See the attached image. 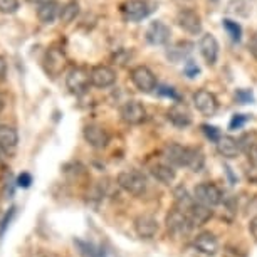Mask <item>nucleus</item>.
<instances>
[{
    "label": "nucleus",
    "instance_id": "obj_1",
    "mask_svg": "<svg viewBox=\"0 0 257 257\" xmlns=\"http://www.w3.org/2000/svg\"><path fill=\"white\" fill-rule=\"evenodd\" d=\"M116 183H118L119 188H123L124 192L132 193V195L138 197L147 190V178H145L142 173L137 172V170H126V172H121L118 178H116Z\"/></svg>",
    "mask_w": 257,
    "mask_h": 257
},
{
    "label": "nucleus",
    "instance_id": "obj_2",
    "mask_svg": "<svg viewBox=\"0 0 257 257\" xmlns=\"http://www.w3.org/2000/svg\"><path fill=\"white\" fill-rule=\"evenodd\" d=\"M193 200L200 203V205L213 208L222 202V192L215 183L203 182L200 185H197L195 190H193Z\"/></svg>",
    "mask_w": 257,
    "mask_h": 257
},
{
    "label": "nucleus",
    "instance_id": "obj_3",
    "mask_svg": "<svg viewBox=\"0 0 257 257\" xmlns=\"http://www.w3.org/2000/svg\"><path fill=\"white\" fill-rule=\"evenodd\" d=\"M89 84H91V79H89L88 69L79 67V66L71 67L66 76V86L72 94H76V96L84 94L86 91H88Z\"/></svg>",
    "mask_w": 257,
    "mask_h": 257
},
{
    "label": "nucleus",
    "instance_id": "obj_4",
    "mask_svg": "<svg viewBox=\"0 0 257 257\" xmlns=\"http://www.w3.org/2000/svg\"><path fill=\"white\" fill-rule=\"evenodd\" d=\"M130 77H132V82L135 84V88L142 93H152L158 88L157 77H155L153 71L147 66H137L133 67L132 72H130Z\"/></svg>",
    "mask_w": 257,
    "mask_h": 257
},
{
    "label": "nucleus",
    "instance_id": "obj_5",
    "mask_svg": "<svg viewBox=\"0 0 257 257\" xmlns=\"http://www.w3.org/2000/svg\"><path fill=\"white\" fill-rule=\"evenodd\" d=\"M155 11L152 4H148L147 0H126L121 6V14L126 21L130 22H140L143 19H147L150 14Z\"/></svg>",
    "mask_w": 257,
    "mask_h": 257
},
{
    "label": "nucleus",
    "instance_id": "obj_6",
    "mask_svg": "<svg viewBox=\"0 0 257 257\" xmlns=\"http://www.w3.org/2000/svg\"><path fill=\"white\" fill-rule=\"evenodd\" d=\"M167 229L172 235L183 237L193 229V225L185 212L178 210V208H173L167 215Z\"/></svg>",
    "mask_w": 257,
    "mask_h": 257
},
{
    "label": "nucleus",
    "instance_id": "obj_7",
    "mask_svg": "<svg viewBox=\"0 0 257 257\" xmlns=\"http://www.w3.org/2000/svg\"><path fill=\"white\" fill-rule=\"evenodd\" d=\"M177 26L190 36H198L202 32V17L192 9H182L175 17Z\"/></svg>",
    "mask_w": 257,
    "mask_h": 257
},
{
    "label": "nucleus",
    "instance_id": "obj_8",
    "mask_svg": "<svg viewBox=\"0 0 257 257\" xmlns=\"http://www.w3.org/2000/svg\"><path fill=\"white\" fill-rule=\"evenodd\" d=\"M145 37H147L148 44L152 46H167L170 37H172V31L163 21H153L150 22Z\"/></svg>",
    "mask_w": 257,
    "mask_h": 257
},
{
    "label": "nucleus",
    "instance_id": "obj_9",
    "mask_svg": "<svg viewBox=\"0 0 257 257\" xmlns=\"http://www.w3.org/2000/svg\"><path fill=\"white\" fill-rule=\"evenodd\" d=\"M193 104L198 113H202L203 116H213L219 111V101H217L215 94L207 89H198L193 94Z\"/></svg>",
    "mask_w": 257,
    "mask_h": 257
},
{
    "label": "nucleus",
    "instance_id": "obj_10",
    "mask_svg": "<svg viewBox=\"0 0 257 257\" xmlns=\"http://www.w3.org/2000/svg\"><path fill=\"white\" fill-rule=\"evenodd\" d=\"M121 119L124 121L126 124H142L145 119H147V109L145 106L140 103V101H126V103L121 106Z\"/></svg>",
    "mask_w": 257,
    "mask_h": 257
},
{
    "label": "nucleus",
    "instance_id": "obj_11",
    "mask_svg": "<svg viewBox=\"0 0 257 257\" xmlns=\"http://www.w3.org/2000/svg\"><path fill=\"white\" fill-rule=\"evenodd\" d=\"M89 79H91V84H93L94 88L104 89V88L113 86L116 82V72H114L113 67L99 64V66L91 67Z\"/></svg>",
    "mask_w": 257,
    "mask_h": 257
},
{
    "label": "nucleus",
    "instance_id": "obj_12",
    "mask_svg": "<svg viewBox=\"0 0 257 257\" xmlns=\"http://www.w3.org/2000/svg\"><path fill=\"white\" fill-rule=\"evenodd\" d=\"M192 148L182 147L178 143H170L165 147L163 155L167 158V162L172 167H188V160H190Z\"/></svg>",
    "mask_w": 257,
    "mask_h": 257
},
{
    "label": "nucleus",
    "instance_id": "obj_13",
    "mask_svg": "<svg viewBox=\"0 0 257 257\" xmlns=\"http://www.w3.org/2000/svg\"><path fill=\"white\" fill-rule=\"evenodd\" d=\"M219 41L213 34H203L198 41V51L208 66H215L217 59H219Z\"/></svg>",
    "mask_w": 257,
    "mask_h": 257
},
{
    "label": "nucleus",
    "instance_id": "obj_14",
    "mask_svg": "<svg viewBox=\"0 0 257 257\" xmlns=\"http://www.w3.org/2000/svg\"><path fill=\"white\" fill-rule=\"evenodd\" d=\"M82 135H84V140L93 148H98V150L104 148L106 145L109 143L108 132H106L103 126H99V124H88L84 128V132H82Z\"/></svg>",
    "mask_w": 257,
    "mask_h": 257
},
{
    "label": "nucleus",
    "instance_id": "obj_15",
    "mask_svg": "<svg viewBox=\"0 0 257 257\" xmlns=\"http://www.w3.org/2000/svg\"><path fill=\"white\" fill-rule=\"evenodd\" d=\"M135 232H137L138 237L142 239H152V237L157 235L158 232V222L153 215H138L135 219Z\"/></svg>",
    "mask_w": 257,
    "mask_h": 257
},
{
    "label": "nucleus",
    "instance_id": "obj_16",
    "mask_svg": "<svg viewBox=\"0 0 257 257\" xmlns=\"http://www.w3.org/2000/svg\"><path fill=\"white\" fill-rule=\"evenodd\" d=\"M44 64H46V71L49 72L52 77L59 76L66 67V56L64 52L61 49H56L52 47L46 52V59H44Z\"/></svg>",
    "mask_w": 257,
    "mask_h": 257
},
{
    "label": "nucleus",
    "instance_id": "obj_17",
    "mask_svg": "<svg viewBox=\"0 0 257 257\" xmlns=\"http://www.w3.org/2000/svg\"><path fill=\"white\" fill-rule=\"evenodd\" d=\"M167 118L173 126L177 128H187V126L192 124V113L188 111L185 104L177 103L173 104L172 108L167 111Z\"/></svg>",
    "mask_w": 257,
    "mask_h": 257
},
{
    "label": "nucleus",
    "instance_id": "obj_18",
    "mask_svg": "<svg viewBox=\"0 0 257 257\" xmlns=\"http://www.w3.org/2000/svg\"><path fill=\"white\" fill-rule=\"evenodd\" d=\"M193 245L195 249L203 255H215L219 252V240L217 237L210 234V232H202L195 237L193 240Z\"/></svg>",
    "mask_w": 257,
    "mask_h": 257
},
{
    "label": "nucleus",
    "instance_id": "obj_19",
    "mask_svg": "<svg viewBox=\"0 0 257 257\" xmlns=\"http://www.w3.org/2000/svg\"><path fill=\"white\" fill-rule=\"evenodd\" d=\"M61 7L56 0H47V2L37 6V19L42 24H54V21L59 17Z\"/></svg>",
    "mask_w": 257,
    "mask_h": 257
},
{
    "label": "nucleus",
    "instance_id": "obj_20",
    "mask_svg": "<svg viewBox=\"0 0 257 257\" xmlns=\"http://www.w3.org/2000/svg\"><path fill=\"white\" fill-rule=\"evenodd\" d=\"M193 51V44L188 41H178L175 42L172 47H168L167 51V57L172 62H180V61H185L190 52Z\"/></svg>",
    "mask_w": 257,
    "mask_h": 257
},
{
    "label": "nucleus",
    "instance_id": "obj_21",
    "mask_svg": "<svg viewBox=\"0 0 257 257\" xmlns=\"http://www.w3.org/2000/svg\"><path fill=\"white\" fill-rule=\"evenodd\" d=\"M187 217L190 219L192 225L193 227H198V225H203L207 224L208 220H210L212 217V210L205 205H200V203H193L190 210L187 212Z\"/></svg>",
    "mask_w": 257,
    "mask_h": 257
},
{
    "label": "nucleus",
    "instance_id": "obj_22",
    "mask_svg": "<svg viewBox=\"0 0 257 257\" xmlns=\"http://www.w3.org/2000/svg\"><path fill=\"white\" fill-rule=\"evenodd\" d=\"M217 152H219L224 158H235L240 152L239 140L232 137H222L217 142Z\"/></svg>",
    "mask_w": 257,
    "mask_h": 257
},
{
    "label": "nucleus",
    "instance_id": "obj_23",
    "mask_svg": "<svg viewBox=\"0 0 257 257\" xmlns=\"http://www.w3.org/2000/svg\"><path fill=\"white\" fill-rule=\"evenodd\" d=\"M19 143V135L12 126L9 124H0V148L4 152L16 148Z\"/></svg>",
    "mask_w": 257,
    "mask_h": 257
},
{
    "label": "nucleus",
    "instance_id": "obj_24",
    "mask_svg": "<svg viewBox=\"0 0 257 257\" xmlns=\"http://www.w3.org/2000/svg\"><path fill=\"white\" fill-rule=\"evenodd\" d=\"M152 175L157 178L160 183L163 185H170L173 180H175V170H173L172 165L167 163H158L152 167Z\"/></svg>",
    "mask_w": 257,
    "mask_h": 257
},
{
    "label": "nucleus",
    "instance_id": "obj_25",
    "mask_svg": "<svg viewBox=\"0 0 257 257\" xmlns=\"http://www.w3.org/2000/svg\"><path fill=\"white\" fill-rule=\"evenodd\" d=\"M173 197H175V208H178V210L182 212H188L192 208V205L195 203V200L190 197V193L187 192V188L180 185L175 188V192H173Z\"/></svg>",
    "mask_w": 257,
    "mask_h": 257
},
{
    "label": "nucleus",
    "instance_id": "obj_26",
    "mask_svg": "<svg viewBox=\"0 0 257 257\" xmlns=\"http://www.w3.org/2000/svg\"><path fill=\"white\" fill-rule=\"evenodd\" d=\"M250 11V4L247 0H230L227 4V12L235 17H249Z\"/></svg>",
    "mask_w": 257,
    "mask_h": 257
},
{
    "label": "nucleus",
    "instance_id": "obj_27",
    "mask_svg": "<svg viewBox=\"0 0 257 257\" xmlns=\"http://www.w3.org/2000/svg\"><path fill=\"white\" fill-rule=\"evenodd\" d=\"M77 16H79V4H77L76 0H71V2H67L61 7V12H59L61 22L69 24L74 21Z\"/></svg>",
    "mask_w": 257,
    "mask_h": 257
},
{
    "label": "nucleus",
    "instance_id": "obj_28",
    "mask_svg": "<svg viewBox=\"0 0 257 257\" xmlns=\"http://www.w3.org/2000/svg\"><path fill=\"white\" fill-rule=\"evenodd\" d=\"M222 27L225 29V32L229 34V37L232 39L234 42H240L242 39V26L239 22H235L234 19H222Z\"/></svg>",
    "mask_w": 257,
    "mask_h": 257
},
{
    "label": "nucleus",
    "instance_id": "obj_29",
    "mask_svg": "<svg viewBox=\"0 0 257 257\" xmlns=\"http://www.w3.org/2000/svg\"><path fill=\"white\" fill-rule=\"evenodd\" d=\"M74 244L79 247V252L84 257H103V250L98 249L96 245L89 244V242H82V240H74Z\"/></svg>",
    "mask_w": 257,
    "mask_h": 257
},
{
    "label": "nucleus",
    "instance_id": "obj_30",
    "mask_svg": "<svg viewBox=\"0 0 257 257\" xmlns=\"http://www.w3.org/2000/svg\"><path fill=\"white\" fill-rule=\"evenodd\" d=\"M203 165H205V157H203V153L200 150L197 148H192V153H190V162H188V167L192 172H200L203 168Z\"/></svg>",
    "mask_w": 257,
    "mask_h": 257
},
{
    "label": "nucleus",
    "instance_id": "obj_31",
    "mask_svg": "<svg viewBox=\"0 0 257 257\" xmlns=\"http://www.w3.org/2000/svg\"><path fill=\"white\" fill-rule=\"evenodd\" d=\"M202 128V132H203V135L210 140V142H213V143H217L219 140L222 138V133H220V130L217 128V126H212V124H202L200 126Z\"/></svg>",
    "mask_w": 257,
    "mask_h": 257
},
{
    "label": "nucleus",
    "instance_id": "obj_32",
    "mask_svg": "<svg viewBox=\"0 0 257 257\" xmlns=\"http://www.w3.org/2000/svg\"><path fill=\"white\" fill-rule=\"evenodd\" d=\"M235 101L239 104H252L255 101L254 93L250 89H237L235 91Z\"/></svg>",
    "mask_w": 257,
    "mask_h": 257
},
{
    "label": "nucleus",
    "instance_id": "obj_33",
    "mask_svg": "<svg viewBox=\"0 0 257 257\" xmlns=\"http://www.w3.org/2000/svg\"><path fill=\"white\" fill-rule=\"evenodd\" d=\"M183 74H185L188 79H195V77H198V74H200V67H198L195 61L188 59L185 62V66H183Z\"/></svg>",
    "mask_w": 257,
    "mask_h": 257
},
{
    "label": "nucleus",
    "instance_id": "obj_34",
    "mask_svg": "<svg viewBox=\"0 0 257 257\" xmlns=\"http://www.w3.org/2000/svg\"><path fill=\"white\" fill-rule=\"evenodd\" d=\"M157 93L160 96H165V98H170L172 101H180V94L177 93L175 88H172V86H158L157 88Z\"/></svg>",
    "mask_w": 257,
    "mask_h": 257
},
{
    "label": "nucleus",
    "instance_id": "obj_35",
    "mask_svg": "<svg viewBox=\"0 0 257 257\" xmlns=\"http://www.w3.org/2000/svg\"><path fill=\"white\" fill-rule=\"evenodd\" d=\"M19 11V0H0V12L2 14H16Z\"/></svg>",
    "mask_w": 257,
    "mask_h": 257
},
{
    "label": "nucleus",
    "instance_id": "obj_36",
    "mask_svg": "<svg viewBox=\"0 0 257 257\" xmlns=\"http://www.w3.org/2000/svg\"><path fill=\"white\" fill-rule=\"evenodd\" d=\"M249 119H250L249 114H234V116H232V119H230V123H229V130H240V128H244L245 123Z\"/></svg>",
    "mask_w": 257,
    "mask_h": 257
},
{
    "label": "nucleus",
    "instance_id": "obj_37",
    "mask_svg": "<svg viewBox=\"0 0 257 257\" xmlns=\"http://www.w3.org/2000/svg\"><path fill=\"white\" fill-rule=\"evenodd\" d=\"M224 257H245V254L240 249H237V247L227 245L224 250Z\"/></svg>",
    "mask_w": 257,
    "mask_h": 257
},
{
    "label": "nucleus",
    "instance_id": "obj_38",
    "mask_svg": "<svg viewBox=\"0 0 257 257\" xmlns=\"http://www.w3.org/2000/svg\"><path fill=\"white\" fill-rule=\"evenodd\" d=\"M31 183H32V177L29 175V173H22V175L17 178V185H19V187L27 188L29 185H31Z\"/></svg>",
    "mask_w": 257,
    "mask_h": 257
},
{
    "label": "nucleus",
    "instance_id": "obj_39",
    "mask_svg": "<svg viewBox=\"0 0 257 257\" xmlns=\"http://www.w3.org/2000/svg\"><path fill=\"white\" fill-rule=\"evenodd\" d=\"M249 230H250L252 237H254V240L257 242V215L254 217V219L250 220V224H249Z\"/></svg>",
    "mask_w": 257,
    "mask_h": 257
},
{
    "label": "nucleus",
    "instance_id": "obj_40",
    "mask_svg": "<svg viewBox=\"0 0 257 257\" xmlns=\"http://www.w3.org/2000/svg\"><path fill=\"white\" fill-rule=\"evenodd\" d=\"M14 210H16V208H11V213H9L6 219H4V222H2V229H0V235H4V230H6V227L9 225V222H11V217L14 215Z\"/></svg>",
    "mask_w": 257,
    "mask_h": 257
},
{
    "label": "nucleus",
    "instance_id": "obj_41",
    "mask_svg": "<svg viewBox=\"0 0 257 257\" xmlns=\"http://www.w3.org/2000/svg\"><path fill=\"white\" fill-rule=\"evenodd\" d=\"M6 72H7V62H6V59H4L2 56H0V79H4Z\"/></svg>",
    "mask_w": 257,
    "mask_h": 257
},
{
    "label": "nucleus",
    "instance_id": "obj_42",
    "mask_svg": "<svg viewBox=\"0 0 257 257\" xmlns=\"http://www.w3.org/2000/svg\"><path fill=\"white\" fill-rule=\"evenodd\" d=\"M249 51H250V54L254 56V59L257 61V41L249 42Z\"/></svg>",
    "mask_w": 257,
    "mask_h": 257
},
{
    "label": "nucleus",
    "instance_id": "obj_43",
    "mask_svg": "<svg viewBox=\"0 0 257 257\" xmlns=\"http://www.w3.org/2000/svg\"><path fill=\"white\" fill-rule=\"evenodd\" d=\"M27 2H31V4H37V6H41V4L47 2V0H27Z\"/></svg>",
    "mask_w": 257,
    "mask_h": 257
},
{
    "label": "nucleus",
    "instance_id": "obj_44",
    "mask_svg": "<svg viewBox=\"0 0 257 257\" xmlns=\"http://www.w3.org/2000/svg\"><path fill=\"white\" fill-rule=\"evenodd\" d=\"M2 162H4V150L0 148V163H2Z\"/></svg>",
    "mask_w": 257,
    "mask_h": 257
},
{
    "label": "nucleus",
    "instance_id": "obj_45",
    "mask_svg": "<svg viewBox=\"0 0 257 257\" xmlns=\"http://www.w3.org/2000/svg\"><path fill=\"white\" fill-rule=\"evenodd\" d=\"M2 109H4V99L0 98V113H2Z\"/></svg>",
    "mask_w": 257,
    "mask_h": 257
},
{
    "label": "nucleus",
    "instance_id": "obj_46",
    "mask_svg": "<svg viewBox=\"0 0 257 257\" xmlns=\"http://www.w3.org/2000/svg\"><path fill=\"white\" fill-rule=\"evenodd\" d=\"M255 152H257V150H255Z\"/></svg>",
    "mask_w": 257,
    "mask_h": 257
}]
</instances>
